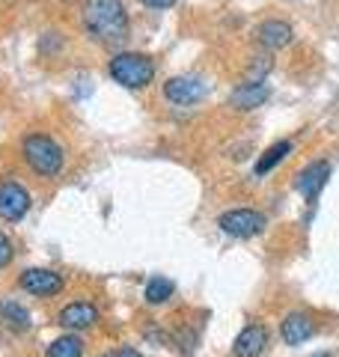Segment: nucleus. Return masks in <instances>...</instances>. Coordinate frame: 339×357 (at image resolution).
Masks as SVG:
<instances>
[{
	"instance_id": "nucleus-1",
	"label": "nucleus",
	"mask_w": 339,
	"mask_h": 357,
	"mask_svg": "<svg viewBox=\"0 0 339 357\" xmlns=\"http://www.w3.org/2000/svg\"><path fill=\"white\" fill-rule=\"evenodd\" d=\"M84 30L101 45H119L128 39L131 21L122 0H86L84 3Z\"/></svg>"
},
{
	"instance_id": "nucleus-2",
	"label": "nucleus",
	"mask_w": 339,
	"mask_h": 357,
	"mask_svg": "<svg viewBox=\"0 0 339 357\" xmlns=\"http://www.w3.org/2000/svg\"><path fill=\"white\" fill-rule=\"evenodd\" d=\"M21 155H24V164L30 167L36 176L42 178H56L66 167V152L48 134H27L21 140Z\"/></svg>"
},
{
	"instance_id": "nucleus-3",
	"label": "nucleus",
	"mask_w": 339,
	"mask_h": 357,
	"mask_svg": "<svg viewBox=\"0 0 339 357\" xmlns=\"http://www.w3.org/2000/svg\"><path fill=\"white\" fill-rule=\"evenodd\" d=\"M110 77L126 89H143L155 81V63L140 51H122L107 63Z\"/></svg>"
},
{
	"instance_id": "nucleus-4",
	"label": "nucleus",
	"mask_w": 339,
	"mask_h": 357,
	"mask_svg": "<svg viewBox=\"0 0 339 357\" xmlns=\"http://www.w3.org/2000/svg\"><path fill=\"white\" fill-rule=\"evenodd\" d=\"M218 227L232 238H253L265 229V215L256 208H229L218 218Z\"/></svg>"
},
{
	"instance_id": "nucleus-5",
	"label": "nucleus",
	"mask_w": 339,
	"mask_h": 357,
	"mask_svg": "<svg viewBox=\"0 0 339 357\" xmlns=\"http://www.w3.org/2000/svg\"><path fill=\"white\" fill-rule=\"evenodd\" d=\"M18 286L33 298H54L63 292L66 280H63V274L51 271V268H24L18 274Z\"/></svg>"
},
{
	"instance_id": "nucleus-6",
	"label": "nucleus",
	"mask_w": 339,
	"mask_h": 357,
	"mask_svg": "<svg viewBox=\"0 0 339 357\" xmlns=\"http://www.w3.org/2000/svg\"><path fill=\"white\" fill-rule=\"evenodd\" d=\"M209 93V84L199 75H176L164 84V98L173 105H197Z\"/></svg>"
},
{
	"instance_id": "nucleus-7",
	"label": "nucleus",
	"mask_w": 339,
	"mask_h": 357,
	"mask_svg": "<svg viewBox=\"0 0 339 357\" xmlns=\"http://www.w3.org/2000/svg\"><path fill=\"white\" fill-rule=\"evenodd\" d=\"M27 211H30L27 188L13 182V178H3V182H0V218L6 223H18Z\"/></svg>"
},
{
	"instance_id": "nucleus-8",
	"label": "nucleus",
	"mask_w": 339,
	"mask_h": 357,
	"mask_svg": "<svg viewBox=\"0 0 339 357\" xmlns=\"http://www.w3.org/2000/svg\"><path fill=\"white\" fill-rule=\"evenodd\" d=\"M96 321H98V307L93 301H72V304H66L60 312H56V325L66 328L69 333L89 331Z\"/></svg>"
},
{
	"instance_id": "nucleus-9",
	"label": "nucleus",
	"mask_w": 339,
	"mask_h": 357,
	"mask_svg": "<svg viewBox=\"0 0 339 357\" xmlns=\"http://www.w3.org/2000/svg\"><path fill=\"white\" fill-rule=\"evenodd\" d=\"M327 176H331V164L327 161H312L298 173L295 185H298V191L303 194V199H307L310 206L319 203V194H322V188L327 185Z\"/></svg>"
},
{
	"instance_id": "nucleus-10",
	"label": "nucleus",
	"mask_w": 339,
	"mask_h": 357,
	"mask_svg": "<svg viewBox=\"0 0 339 357\" xmlns=\"http://www.w3.org/2000/svg\"><path fill=\"white\" fill-rule=\"evenodd\" d=\"M280 337L286 345H303L315 337V321L307 312H289L280 325Z\"/></svg>"
},
{
	"instance_id": "nucleus-11",
	"label": "nucleus",
	"mask_w": 339,
	"mask_h": 357,
	"mask_svg": "<svg viewBox=\"0 0 339 357\" xmlns=\"http://www.w3.org/2000/svg\"><path fill=\"white\" fill-rule=\"evenodd\" d=\"M268 345V328L265 325H247L232 342L235 357H259Z\"/></svg>"
},
{
	"instance_id": "nucleus-12",
	"label": "nucleus",
	"mask_w": 339,
	"mask_h": 357,
	"mask_svg": "<svg viewBox=\"0 0 339 357\" xmlns=\"http://www.w3.org/2000/svg\"><path fill=\"white\" fill-rule=\"evenodd\" d=\"M292 27L286 24V21H280V18H271V21H262L259 24V30H256V39H259V45L262 48H268V51H280V48H286V45L292 42Z\"/></svg>"
},
{
	"instance_id": "nucleus-13",
	"label": "nucleus",
	"mask_w": 339,
	"mask_h": 357,
	"mask_svg": "<svg viewBox=\"0 0 339 357\" xmlns=\"http://www.w3.org/2000/svg\"><path fill=\"white\" fill-rule=\"evenodd\" d=\"M268 96H271V89L265 86V81L262 84H241V86L232 89L229 105L235 110H256L259 105L268 102Z\"/></svg>"
},
{
	"instance_id": "nucleus-14",
	"label": "nucleus",
	"mask_w": 339,
	"mask_h": 357,
	"mask_svg": "<svg viewBox=\"0 0 339 357\" xmlns=\"http://www.w3.org/2000/svg\"><path fill=\"white\" fill-rule=\"evenodd\" d=\"M0 321L9 328V331H15V333H24L30 328V312L27 307H21L18 301H0Z\"/></svg>"
},
{
	"instance_id": "nucleus-15",
	"label": "nucleus",
	"mask_w": 339,
	"mask_h": 357,
	"mask_svg": "<svg viewBox=\"0 0 339 357\" xmlns=\"http://www.w3.org/2000/svg\"><path fill=\"white\" fill-rule=\"evenodd\" d=\"M289 152H292V140H277L274 146H268V149L256 158L253 176H265V173H271L280 161H286V158H289Z\"/></svg>"
},
{
	"instance_id": "nucleus-16",
	"label": "nucleus",
	"mask_w": 339,
	"mask_h": 357,
	"mask_svg": "<svg viewBox=\"0 0 339 357\" xmlns=\"http://www.w3.org/2000/svg\"><path fill=\"white\" fill-rule=\"evenodd\" d=\"M84 340L81 333H63L56 337L48 349H45V357H84Z\"/></svg>"
},
{
	"instance_id": "nucleus-17",
	"label": "nucleus",
	"mask_w": 339,
	"mask_h": 357,
	"mask_svg": "<svg viewBox=\"0 0 339 357\" xmlns=\"http://www.w3.org/2000/svg\"><path fill=\"white\" fill-rule=\"evenodd\" d=\"M173 292H176V283L170 280V277H152V280L146 283L143 298H146V304L158 307V304H167V301L173 298Z\"/></svg>"
},
{
	"instance_id": "nucleus-18",
	"label": "nucleus",
	"mask_w": 339,
	"mask_h": 357,
	"mask_svg": "<svg viewBox=\"0 0 339 357\" xmlns=\"http://www.w3.org/2000/svg\"><path fill=\"white\" fill-rule=\"evenodd\" d=\"M13 259H15V248H13V241H9L6 232H0V268H6Z\"/></svg>"
},
{
	"instance_id": "nucleus-19",
	"label": "nucleus",
	"mask_w": 339,
	"mask_h": 357,
	"mask_svg": "<svg viewBox=\"0 0 339 357\" xmlns=\"http://www.w3.org/2000/svg\"><path fill=\"white\" fill-rule=\"evenodd\" d=\"M143 6H149V9H170L176 3V0H140Z\"/></svg>"
},
{
	"instance_id": "nucleus-20",
	"label": "nucleus",
	"mask_w": 339,
	"mask_h": 357,
	"mask_svg": "<svg viewBox=\"0 0 339 357\" xmlns=\"http://www.w3.org/2000/svg\"><path fill=\"white\" fill-rule=\"evenodd\" d=\"M110 357H143L137 349H119V351H113Z\"/></svg>"
},
{
	"instance_id": "nucleus-21",
	"label": "nucleus",
	"mask_w": 339,
	"mask_h": 357,
	"mask_svg": "<svg viewBox=\"0 0 339 357\" xmlns=\"http://www.w3.org/2000/svg\"><path fill=\"white\" fill-rule=\"evenodd\" d=\"M315 357H331V354H315Z\"/></svg>"
},
{
	"instance_id": "nucleus-22",
	"label": "nucleus",
	"mask_w": 339,
	"mask_h": 357,
	"mask_svg": "<svg viewBox=\"0 0 339 357\" xmlns=\"http://www.w3.org/2000/svg\"><path fill=\"white\" fill-rule=\"evenodd\" d=\"M107 357H110V354H107Z\"/></svg>"
}]
</instances>
